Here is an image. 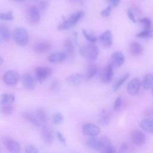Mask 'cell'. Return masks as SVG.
<instances>
[{
    "label": "cell",
    "mask_w": 153,
    "mask_h": 153,
    "mask_svg": "<svg viewBox=\"0 0 153 153\" xmlns=\"http://www.w3.org/2000/svg\"><path fill=\"white\" fill-rule=\"evenodd\" d=\"M145 114L146 115H153V107L149 108L145 111Z\"/></svg>",
    "instance_id": "obj_47"
},
{
    "label": "cell",
    "mask_w": 153,
    "mask_h": 153,
    "mask_svg": "<svg viewBox=\"0 0 153 153\" xmlns=\"http://www.w3.org/2000/svg\"><path fill=\"white\" fill-rule=\"evenodd\" d=\"M153 35V29H144L142 31L136 34V36L140 38H151Z\"/></svg>",
    "instance_id": "obj_30"
},
{
    "label": "cell",
    "mask_w": 153,
    "mask_h": 153,
    "mask_svg": "<svg viewBox=\"0 0 153 153\" xmlns=\"http://www.w3.org/2000/svg\"><path fill=\"white\" fill-rule=\"evenodd\" d=\"M73 1H76V0H73Z\"/></svg>",
    "instance_id": "obj_51"
},
{
    "label": "cell",
    "mask_w": 153,
    "mask_h": 153,
    "mask_svg": "<svg viewBox=\"0 0 153 153\" xmlns=\"http://www.w3.org/2000/svg\"><path fill=\"white\" fill-rule=\"evenodd\" d=\"M139 23L143 26L144 29H151L152 22L149 18L143 17L139 20Z\"/></svg>",
    "instance_id": "obj_34"
},
{
    "label": "cell",
    "mask_w": 153,
    "mask_h": 153,
    "mask_svg": "<svg viewBox=\"0 0 153 153\" xmlns=\"http://www.w3.org/2000/svg\"><path fill=\"white\" fill-rule=\"evenodd\" d=\"M111 143L110 139L106 136H103L99 138L91 137L86 142L87 146L89 148L101 152H102L103 149L106 146L111 145Z\"/></svg>",
    "instance_id": "obj_1"
},
{
    "label": "cell",
    "mask_w": 153,
    "mask_h": 153,
    "mask_svg": "<svg viewBox=\"0 0 153 153\" xmlns=\"http://www.w3.org/2000/svg\"><path fill=\"white\" fill-rule=\"evenodd\" d=\"M1 112L5 115H10L14 111V108L11 103L1 105Z\"/></svg>",
    "instance_id": "obj_31"
},
{
    "label": "cell",
    "mask_w": 153,
    "mask_h": 153,
    "mask_svg": "<svg viewBox=\"0 0 153 153\" xmlns=\"http://www.w3.org/2000/svg\"><path fill=\"white\" fill-rule=\"evenodd\" d=\"M13 1H15V2H23L25 1V0H13Z\"/></svg>",
    "instance_id": "obj_49"
},
{
    "label": "cell",
    "mask_w": 153,
    "mask_h": 153,
    "mask_svg": "<svg viewBox=\"0 0 153 153\" xmlns=\"http://www.w3.org/2000/svg\"><path fill=\"white\" fill-rule=\"evenodd\" d=\"M82 33L84 35V36L85 37V38L88 41H89L91 43H94L96 42L97 41V38L95 36L89 33L86 30L84 29H82Z\"/></svg>",
    "instance_id": "obj_33"
},
{
    "label": "cell",
    "mask_w": 153,
    "mask_h": 153,
    "mask_svg": "<svg viewBox=\"0 0 153 153\" xmlns=\"http://www.w3.org/2000/svg\"><path fill=\"white\" fill-rule=\"evenodd\" d=\"M127 15H128V17L129 18V19L134 23H136V19L135 18V16L133 13V11H131V10L130 9H128L127 10Z\"/></svg>",
    "instance_id": "obj_43"
},
{
    "label": "cell",
    "mask_w": 153,
    "mask_h": 153,
    "mask_svg": "<svg viewBox=\"0 0 153 153\" xmlns=\"http://www.w3.org/2000/svg\"><path fill=\"white\" fill-rule=\"evenodd\" d=\"M115 152H116L115 148L111 145L106 146L102 151V152H105V153H114Z\"/></svg>",
    "instance_id": "obj_41"
},
{
    "label": "cell",
    "mask_w": 153,
    "mask_h": 153,
    "mask_svg": "<svg viewBox=\"0 0 153 153\" xmlns=\"http://www.w3.org/2000/svg\"><path fill=\"white\" fill-rule=\"evenodd\" d=\"M36 116L38 118V120L40 121V122L43 124H45L47 122V117L45 113L44 110L41 109H39L36 111Z\"/></svg>",
    "instance_id": "obj_35"
},
{
    "label": "cell",
    "mask_w": 153,
    "mask_h": 153,
    "mask_svg": "<svg viewBox=\"0 0 153 153\" xmlns=\"http://www.w3.org/2000/svg\"><path fill=\"white\" fill-rule=\"evenodd\" d=\"M112 10V7L111 5H109L108 7H106L104 10H103L100 12V14L102 17H108L109 16H110Z\"/></svg>",
    "instance_id": "obj_37"
},
{
    "label": "cell",
    "mask_w": 153,
    "mask_h": 153,
    "mask_svg": "<svg viewBox=\"0 0 153 153\" xmlns=\"http://www.w3.org/2000/svg\"><path fill=\"white\" fill-rule=\"evenodd\" d=\"M130 75L129 74H126L125 75H124L123 76H122L119 79H118L114 85V91H117L118 90L120 89V88L124 84V82L127 80V79L128 78Z\"/></svg>",
    "instance_id": "obj_29"
},
{
    "label": "cell",
    "mask_w": 153,
    "mask_h": 153,
    "mask_svg": "<svg viewBox=\"0 0 153 153\" xmlns=\"http://www.w3.org/2000/svg\"><path fill=\"white\" fill-rule=\"evenodd\" d=\"M3 63V59L0 57V66Z\"/></svg>",
    "instance_id": "obj_48"
},
{
    "label": "cell",
    "mask_w": 153,
    "mask_h": 153,
    "mask_svg": "<svg viewBox=\"0 0 153 153\" xmlns=\"http://www.w3.org/2000/svg\"><path fill=\"white\" fill-rule=\"evenodd\" d=\"M79 51L81 56L88 60L93 61L96 60L99 55V49L97 47L91 42L81 47Z\"/></svg>",
    "instance_id": "obj_2"
},
{
    "label": "cell",
    "mask_w": 153,
    "mask_h": 153,
    "mask_svg": "<svg viewBox=\"0 0 153 153\" xmlns=\"http://www.w3.org/2000/svg\"><path fill=\"white\" fill-rule=\"evenodd\" d=\"M0 36L4 41H8L10 38V31L8 27L2 24H0Z\"/></svg>",
    "instance_id": "obj_28"
},
{
    "label": "cell",
    "mask_w": 153,
    "mask_h": 153,
    "mask_svg": "<svg viewBox=\"0 0 153 153\" xmlns=\"http://www.w3.org/2000/svg\"><path fill=\"white\" fill-rule=\"evenodd\" d=\"M98 73V69L97 66L95 65H90L88 66V68L86 71L85 74L83 78L85 81H88L91 79Z\"/></svg>",
    "instance_id": "obj_24"
},
{
    "label": "cell",
    "mask_w": 153,
    "mask_h": 153,
    "mask_svg": "<svg viewBox=\"0 0 153 153\" xmlns=\"http://www.w3.org/2000/svg\"><path fill=\"white\" fill-rule=\"evenodd\" d=\"M51 45L49 42L42 41L38 42L34 47V51L37 53H44L51 48Z\"/></svg>",
    "instance_id": "obj_20"
},
{
    "label": "cell",
    "mask_w": 153,
    "mask_h": 153,
    "mask_svg": "<svg viewBox=\"0 0 153 153\" xmlns=\"http://www.w3.org/2000/svg\"><path fill=\"white\" fill-rule=\"evenodd\" d=\"M15 100V96L14 94L4 93L1 94L0 98V103L1 105L7 103H12Z\"/></svg>",
    "instance_id": "obj_27"
},
{
    "label": "cell",
    "mask_w": 153,
    "mask_h": 153,
    "mask_svg": "<svg viewBox=\"0 0 153 153\" xmlns=\"http://www.w3.org/2000/svg\"><path fill=\"white\" fill-rule=\"evenodd\" d=\"M25 152L27 153H38L39 150L34 145H29L25 148Z\"/></svg>",
    "instance_id": "obj_38"
},
{
    "label": "cell",
    "mask_w": 153,
    "mask_h": 153,
    "mask_svg": "<svg viewBox=\"0 0 153 153\" xmlns=\"http://www.w3.org/2000/svg\"><path fill=\"white\" fill-rule=\"evenodd\" d=\"M121 0H106V2L109 4L112 7H116L120 4Z\"/></svg>",
    "instance_id": "obj_45"
},
{
    "label": "cell",
    "mask_w": 153,
    "mask_h": 153,
    "mask_svg": "<svg viewBox=\"0 0 153 153\" xmlns=\"http://www.w3.org/2000/svg\"><path fill=\"white\" fill-rule=\"evenodd\" d=\"M27 17L28 22L30 23L32 25L38 23L40 20V14L38 8L33 5L28 7L27 10Z\"/></svg>",
    "instance_id": "obj_7"
},
{
    "label": "cell",
    "mask_w": 153,
    "mask_h": 153,
    "mask_svg": "<svg viewBox=\"0 0 153 153\" xmlns=\"http://www.w3.org/2000/svg\"><path fill=\"white\" fill-rule=\"evenodd\" d=\"M84 13L82 10H79L72 14L58 26V29L60 30H65L71 28L75 25L78 21H79L84 16Z\"/></svg>",
    "instance_id": "obj_3"
},
{
    "label": "cell",
    "mask_w": 153,
    "mask_h": 153,
    "mask_svg": "<svg viewBox=\"0 0 153 153\" xmlns=\"http://www.w3.org/2000/svg\"><path fill=\"white\" fill-rule=\"evenodd\" d=\"M4 143L7 149L11 152H19L20 151V145L19 142L10 137H5Z\"/></svg>",
    "instance_id": "obj_13"
},
{
    "label": "cell",
    "mask_w": 153,
    "mask_h": 153,
    "mask_svg": "<svg viewBox=\"0 0 153 153\" xmlns=\"http://www.w3.org/2000/svg\"><path fill=\"white\" fill-rule=\"evenodd\" d=\"M22 116L25 120L29 121L32 124H33L36 127H39L41 125V123L38 120L37 116L35 115L32 112H24Z\"/></svg>",
    "instance_id": "obj_22"
},
{
    "label": "cell",
    "mask_w": 153,
    "mask_h": 153,
    "mask_svg": "<svg viewBox=\"0 0 153 153\" xmlns=\"http://www.w3.org/2000/svg\"><path fill=\"white\" fill-rule=\"evenodd\" d=\"M143 87L146 90L152 88L153 87V74H147L145 75L142 84Z\"/></svg>",
    "instance_id": "obj_26"
},
{
    "label": "cell",
    "mask_w": 153,
    "mask_h": 153,
    "mask_svg": "<svg viewBox=\"0 0 153 153\" xmlns=\"http://www.w3.org/2000/svg\"><path fill=\"white\" fill-rule=\"evenodd\" d=\"M130 51L132 55L138 56L142 53L143 47L139 42H131L130 44Z\"/></svg>",
    "instance_id": "obj_25"
},
{
    "label": "cell",
    "mask_w": 153,
    "mask_h": 153,
    "mask_svg": "<svg viewBox=\"0 0 153 153\" xmlns=\"http://www.w3.org/2000/svg\"><path fill=\"white\" fill-rule=\"evenodd\" d=\"M56 134H57V137L59 140L60 141V142L62 144H63V145H66V138L64 137V136L62 134V133L60 131H57L56 132Z\"/></svg>",
    "instance_id": "obj_40"
},
{
    "label": "cell",
    "mask_w": 153,
    "mask_h": 153,
    "mask_svg": "<svg viewBox=\"0 0 153 153\" xmlns=\"http://www.w3.org/2000/svg\"><path fill=\"white\" fill-rule=\"evenodd\" d=\"M52 69L48 67L39 66L35 69V76L39 82H42L52 73Z\"/></svg>",
    "instance_id": "obj_8"
},
{
    "label": "cell",
    "mask_w": 153,
    "mask_h": 153,
    "mask_svg": "<svg viewBox=\"0 0 153 153\" xmlns=\"http://www.w3.org/2000/svg\"><path fill=\"white\" fill-rule=\"evenodd\" d=\"M2 79L4 83L7 85H14L19 82L20 75L17 71L14 70H9L4 74Z\"/></svg>",
    "instance_id": "obj_6"
},
{
    "label": "cell",
    "mask_w": 153,
    "mask_h": 153,
    "mask_svg": "<svg viewBox=\"0 0 153 153\" xmlns=\"http://www.w3.org/2000/svg\"><path fill=\"white\" fill-rule=\"evenodd\" d=\"M0 19L2 20L11 21L14 19V16L12 11H9L7 13H2L0 14Z\"/></svg>",
    "instance_id": "obj_36"
},
{
    "label": "cell",
    "mask_w": 153,
    "mask_h": 153,
    "mask_svg": "<svg viewBox=\"0 0 153 153\" xmlns=\"http://www.w3.org/2000/svg\"><path fill=\"white\" fill-rule=\"evenodd\" d=\"M142 82L138 78H134L129 82L127 85V91L129 94L131 96H135L138 94Z\"/></svg>",
    "instance_id": "obj_10"
},
{
    "label": "cell",
    "mask_w": 153,
    "mask_h": 153,
    "mask_svg": "<svg viewBox=\"0 0 153 153\" xmlns=\"http://www.w3.org/2000/svg\"><path fill=\"white\" fill-rule=\"evenodd\" d=\"M67 56L64 52H57L50 54L47 57V60L53 63H59L66 60Z\"/></svg>",
    "instance_id": "obj_16"
},
{
    "label": "cell",
    "mask_w": 153,
    "mask_h": 153,
    "mask_svg": "<svg viewBox=\"0 0 153 153\" xmlns=\"http://www.w3.org/2000/svg\"><path fill=\"white\" fill-rule=\"evenodd\" d=\"M128 148V145L127 143L123 142L120 146V152H125Z\"/></svg>",
    "instance_id": "obj_46"
},
{
    "label": "cell",
    "mask_w": 153,
    "mask_h": 153,
    "mask_svg": "<svg viewBox=\"0 0 153 153\" xmlns=\"http://www.w3.org/2000/svg\"><path fill=\"white\" fill-rule=\"evenodd\" d=\"M131 139L136 145H142L145 141V136L143 132L138 130H134L131 133Z\"/></svg>",
    "instance_id": "obj_12"
},
{
    "label": "cell",
    "mask_w": 153,
    "mask_h": 153,
    "mask_svg": "<svg viewBox=\"0 0 153 153\" xmlns=\"http://www.w3.org/2000/svg\"><path fill=\"white\" fill-rule=\"evenodd\" d=\"M83 133L88 136L96 137L100 132V127L93 123L85 124L82 128Z\"/></svg>",
    "instance_id": "obj_9"
},
{
    "label": "cell",
    "mask_w": 153,
    "mask_h": 153,
    "mask_svg": "<svg viewBox=\"0 0 153 153\" xmlns=\"http://www.w3.org/2000/svg\"><path fill=\"white\" fill-rule=\"evenodd\" d=\"M38 6H39V8L41 10H44L48 7V2L46 1H41L39 2V3L38 4Z\"/></svg>",
    "instance_id": "obj_44"
},
{
    "label": "cell",
    "mask_w": 153,
    "mask_h": 153,
    "mask_svg": "<svg viewBox=\"0 0 153 153\" xmlns=\"http://www.w3.org/2000/svg\"><path fill=\"white\" fill-rule=\"evenodd\" d=\"M152 94H153V87H152Z\"/></svg>",
    "instance_id": "obj_50"
},
{
    "label": "cell",
    "mask_w": 153,
    "mask_h": 153,
    "mask_svg": "<svg viewBox=\"0 0 153 153\" xmlns=\"http://www.w3.org/2000/svg\"><path fill=\"white\" fill-rule=\"evenodd\" d=\"M32 1H35V0H32Z\"/></svg>",
    "instance_id": "obj_52"
},
{
    "label": "cell",
    "mask_w": 153,
    "mask_h": 153,
    "mask_svg": "<svg viewBox=\"0 0 153 153\" xmlns=\"http://www.w3.org/2000/svg\"><path fill=\"white\" fill-rule=\"evenodd\" d=\"M41 136L46 144H51L53 142V136L50 129L44 126L41 130Z\"/></svg>",
    "instance_id": "obj_18"
},
{
    "label": "cell",
    "mask_w": 153,
    "mask_h": 153,
    "mask_svg": "<svg viewBox=\"0 0 153 153\" xmlns=\"http://www.w3.org/2000/svg\"><path fill=\"white\" fill-rule=\"evenodd\" d=\"M125 61V57L124 54L120 51L114 52L111 57V63L116 67L122 66Z\"/></svg>",
    "instance_id": "obj_14"
},
{
    "label": "cell",
    "mask_w": 153,
    "mask_h": 153,
    "mask_svg": "<svg viewBox=\"0 0 153 153\" xmlns=\"http://www.w3.org/2000/svg\"><path fill=\"white\" fill-rule=\"evenodd\" d=\"M122 106V99L120 97H117L115 101L114 105V110L117 111L120 109Z\"/></svg>",
    "instance_id": "obj_39"
},
{
    "label": "cell",
    "mask_w": 153,
    "mask_h": 153,
    "mask_svg": "<svg viewBox=\"0 0 153 153\" xmlns=\"http://www.w3.org/2000/svg\"><path fill=\"white\" fill-rule=\"evenodd\" d=\"M60 88L59 83L57 81H54L50 85V89L52 91H58Z\"/></svg>",
    "instance_id": "obj_42"
},
{
    "label": "cell",
    "mask_w": 153,
    "mask_h": 153,
    "mask_svg": "<svg viewBox=\"0 0 153 153\" xmlns=\"http://www.w3.org/2000/svg\"><path fill=\"white\" fill-rule=\"evenodd\" d=\"M82 78H83V75L82 74L76 73L68 76L66 78L65 81L69 85L78 86L81 82Z\"/></svg>",
    "instance_id": "obj_15"
},
{
    "label": "cell",
    "mask_w": 153,
    "mask_h": 153,
    "mask_svg": "<svg viewBox=\"0 0 153 153\" xmlns=\"http://www.w3.org/2000/svg\"><path fill=\"white\" fill-rule=\"evenodd\" d=\"M99 75L102 82L105 84L110 82L114 75L113 65L111 63H109L107 66L103 68L99 72Z\"/></svg>",
    "instance_id": "obj_5"
},
{
    "label": "cell",
    "mask_w": 153,
    "mask_h": 153,
    "mask_svg": "<svg viewBox=\"0 0 153 153\" xmlns=\"http://www.w3.org/2000/svg\"><path fill=\"white\" fill-rule=\"evenodd\" d=\"M111 119V114L110 112L106 109H102L100 113L99 123L103 126H107L109 124Z\"/></svg>",
    "instance_id": "obj_17"
},
{
    "label": "cell",
    "mask_w": 153,
    "mask_h": 153,
    "mask_svg": "<svg viewBox=\"0 0 153 153\" xmlns=\"http://www.w3.org/2000/svg\"><path fill=\"white\" fill-rule=\"evenodd\" d=\"M64 47L66 56L71 59H73L74 56V47L73 42L71 39L68 38L65 39L64 41Z\"/></svg>",
    "instance_id": "obj_23"
},
{
    "label": "cell",
    "mask_w": 153,
    "mask_h": 153,
    "mask_svg": "<svg viewBox=\"0 0 153 153\" xmlns=\"http://www.w3.org/2000/svg\"><path fill=\"white\" fill-rule=\"evenodd\" d=\"M64 120L65 118L63 115L60 112H57L54 114L52 117V121L56 125L62 124L63 123Z\"/></svg>",
    "instance_id": "obj_32"
},
{
    "label": "cell",
    "mask_w": 153,
    "mask_h": 153,
    "mask_svg": "<svg viewBox=\"0 0 153 153\" xmlns=\"http://www.w3.org/2000/svg\"><path fill=\"white\" fill-rule=\"evenodd\" d=\"M13 37L16 43L19 46L25 47L28 43V33L27 30L24 27H16L13 32Z\"/></svg>",
    "instance_id": "obj_4"
},
{
    "label": "cell",
    "mask_w": 153,
    "mask_h": 153,
    "mask_svg": "<svg viewBox=\"0 0 153 153\" xmlns=\"http://www.w3.org/2000/svg\"><path fill=\"white\" fill-rule=\"evenodd\" d=\"M139 126L144 131L148 133H153V118L143 119L139 123Z\"/></svg>",
    "instance_id": "obj_19"
},
{
    "label": "cell",
    "mask_w": 153,
    "mask_h": 153,
    "mask_svg": "<svg viewBox=\"0 0 153 153\" xmlns=\"http://www.w3.org/2000/svg\"><path fill=\"white\" fill-rule=\"evenodd\" d=\"M100 44L105 47H110L113 42V35L111 30H108L102 33L98 38Z\"/></svg>",
    "instance_id": "obj_11"
},
{
    "label": "cell",
    "mask_w": 153,
    "mask_h": 153,
    "mask_svg": "<svg viewBox=\"0 0 153 153\" xmlns=\"http://www.w3.org/2000/svg\"><path fill=\"white\" fill-rule=\"evenodd\" d=\"M22 82L23 86L30 90H32L35 87V82L33 77L29 74L23 75L22 77Z\"/></svg>",
    "instance_id": "obj_21"
}]
</instances>
